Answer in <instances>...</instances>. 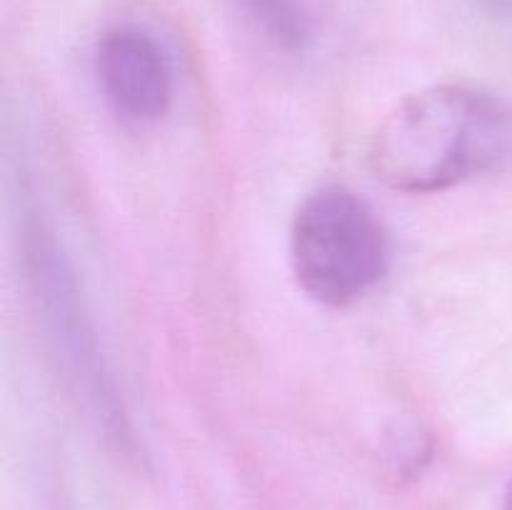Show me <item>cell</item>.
Segmentation results:
<instances>
[{
  "label": "cell",
  "mask_w": 512,
  "mask_h": 510,
  "mask_svg": "<svg viewBox=\"0 0 512 510\" xmlns=\"http://www.w3.org/2000/svg\"><path fill=\"white\" fill-rule=\"evenodd\" d=\"M483 18L500 25H512V0H470Z\"/></svg>",
  "instance_id": "8992f818"
},
{
  "label": "cell",
  "mask_w": 512,
  "mask_h": 510,
  "mask_svg": "<svg viewBox=\"0 0 512 510\" xmlns=\"http://www.w3.org/2000/svg\"><path fill=\"white\" fill-rule=\"evenodd\" d=\"M370 168L388 188L435 193L512 163V103L475 85H433L375 130Z\"/></svg>",
  "instance_id": "7a4b0ae2"
},
{
  "label": "cell",
  "mask_w": 512,
  "mask_h": 510,
  "mask_svg": "<svg viewBox=\"0 0 512 510\" xmlns=\"http://www.w3.org/2000/svg\"><path fill=\"white\" fill-rule=\"evenodd\" d=\"M503 510H512V483L508 485V493H505V503H503Z\"/></svg>",
  "instance_id": "52a82bcc"
},
{
  "label": "cell",
  "mask_w": 512,
  "mask_h": 510,
  "mask_svg": "<svg viewBox=\"0 0 512 510\" xmlns=\"http://www.w3.org/2000/svg\"><path fill=\"white\" fill-rule=\"evenodd\" d=\"M15 203L20 260L30 300L60 378L98 438L113 453L140 460L143 448L138 430L100 340L83 278L28 180L20 183Z\"/></svg>",
  "instance_id": "6da1fadb"
},
{
  "label": "cell",
  "mask_w": 512,
  "mask_h": 510,
  "mask_svg": "<svg viewBox=\"0 0 512 510\" xmlns=\"http://www.w3.org/2000/svg\"><path fill=\"white\" fill-rule=\"evenodd\" d=\"M233 5L275 48L295 53L308 48L313 38L308 10L300 0H233Z\"/></svg>",
  "instance_id": "5b68a950"
},
{
  "label": "cell",
  "mask_w": 512,
  "mask_h": 510,
  "mask_svg": "<svg viewBox=\"0 0 512 510\" xmlns=\"http://www.w3.org/2000/svg\"><path fill=\"white\" fill-rule=\"evenodd\" d=\"M298 283L325 305H350L383 280L388 240L373 208L350 190L330 185L308 195L290 235Z\"/></svg>",
  "instance_id": "3957f363"
},
{
  "label": "cell",
  "mask_w": 512,
  "mask_h": 510,
  "mask_svg": "<svg viewBox=\"0 0 512 510\" xmlns=\"http://www.w3.org/2000/svg\"><path fill=\"white\" fill-rule=\"evenodd\" d=\"M95 78L108 108L125 123H155L173 100L168 58L158 40L138 25H118L98 40Z\"/></svg>",
  "instance_id": "277c9868"
}]
</instances>
